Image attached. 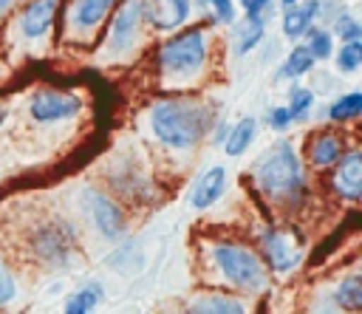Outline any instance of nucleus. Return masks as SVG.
Listing matches in <instances>:
<instances>
[{
    "label": "nucleus",
    "instance_id": "nucleus-6",
    "mask_svg": "<svg viewBox=\"0 0 362 314\" xmlns=\"http://www.w3.org/2000/svg\"><path fill=\"white\" fill-rule=\"evenodd\" d=\"M82 207L88 209V215H90L93 226L99 229V235H105L110 240L122 238V232H124V212L113 204V198H107L105 192H99L93 187H85L82 190Z\"/></svg>",
    "mask_w": 362,
    "mask_h": 314
},
{
    "label": "nucleus",
    "instance_id": "nucleus-3",
    "mask_svg": "<svg viewBox=\"0 0 362 314\" xmlns=\"http://www.w3.org/2000/svg\"><path fill=\"white\" fill-rule=\"evenodd\" d=\"M209 54L206 31L201 28H187L181 34H173L167 42L158 45V68L167 79H192L201 74L204 62Z\"/></svg>",
    "mask_w": 362,
    "mask_h": 314
},
{
    "label": "nucleus",
    "instance_id": "nucleus-29",
    "mask_svg": "<svg viewBox=\"0 0 362 314\" xmlns=\"http://www.w3.org/2000/svg\"><path fill=\"white\" fill-rule=\"evenodd\" d=\"M266 122H269V127L272 130H288V124H291V113H288V107H272L269 113H266Z\"/></svg>",
    "mask_w": 362,
    "mask_h": 314
},
{
    "label": "nucleus",
    "instance_id": "nucleus-18",
    "mask_svg": "<svg viewBox=\"0 0 362 314\" xmlns=\"http://www.w3.org/2000/svg\"><path fill=\"white\" fill-rule=\"evenodd\" d=\"M255 130H257V119H255V116H243L238 124H232L229 133H226V139H223L226 156H243L246 147H249L252 139H255Z\"/></svg>",
    "mask_w": 362,
    "mask_h": 314
},
{
    "label": "nucleus",
    "instance_id": "nucleus-13",
    "mask_svg": "<svg viewBox=\"0 0 362 314\" xmlns=\"http://www.w3.org/2000/svg\"><path fill=\"white\" fill-rule=\"evenodd\" d=\"M59 0H28L17 17V28L25 40H40L51 31Z\"/></svg>",
    "mask_w": 362,
    "mask_h": 314
},
{
    "label": "nucleus",
    "instance_id": "nucleus-17",
    "mask_svg": "<svg viewBox=\"0 0 362 314\" xmlns=\"http://www.w3.org/2000/svg\"><path fill=\"white\" fill-rule=\"evenodd\" d=\"M105 300V289H102V283H85L82 289H76L68 300H65V306H62V311L65 314H88V311H93L99 303Z\"/></svg>",
    "mask_w": 362,
    "mask_h": 314
},
{
    "label": "nucleus",
    "instance_id": "nucleus-4",
    "mask_svg": "<svg viewBox=\"0 0 362 314\" xmlns=\"http://www.w3.org/2000/svg\"><path fill=\"white\" fill-rule=\"evenodd\" d=\"M212 260L229 286H238V289L255 294V291H263L269 283L263 260L243 243H235V240L212 243Z\"/></svg>",
    "mask_w": 362,
    "mask_h": 314
},
{
    "label": "nucleus",
    "instance_id": "nucleus-7",
    "mask_svg": "<svg viewBox=\"0 0 362 314\" xmlns=\"http://www.w3.org/2000/svg\"><path fill=\"white\" fill-rule=\"evenodd\" d=\"M34 255H40L48 266H62L74 252V235L65 223H45L31 238Z\"/></svg>",
    "mask_w": 362,
    "mask_h": 314
},
{
    "label": "nucleus",
    "instance_id": "nucleus-19",
    "mask_svg": "<svg viewBox=\"0 0 362 314\" xmlns=\"http://www.w3.org/2000/svg\"><path fill=\"white\" fill-rule=\"evenodd\" d=\"M189 311H204V314H243L246 306L238 297H229V294H204V297H195V303H189Z\"/></svg>",
    "mask_w": 362,
    "mask_h": 314
},
{
    "label": "nucleus",
    "instance_id": "nucleus-30",
    "mask_svg": "<svg viewBox=\"0 0 362 314\" xmlns=\"http://www.w3.org/2000/svg\"><path fill=\"white\" fill-rule=\"evenodd\" d=\"M206 3L212 6L218 23H226V25L235 23V6H232V0H206Z\"/></svg>",
    "mask_w": 362,
    "mask_h": 314
},
{
    "label": "nucleus",
    "instance_id": "nucleus-1",
    "mask_svg": "<svg viewBox=\"0 0 362 314\" xmlns=\"http://www.w3.org/2000/svg\"><path fill=\"white\" fill-rule=\"evenodd\" d=\"M257 190L272 201L288 209L300 207L305 198V173L291 141H274L252 167Z\"/></svg>",
    "mask_w": 362,
    "mask_h": 314
},
{
    "label": "nucleus",
    "instance_id": "nucleus-33",
    "mask_svg": "<svg viewBox=\"0 0 362 314\" xmlns=\"http://www.w3.org/2000/svg\"><path fill=\"white\" fill-rule=\"evenodd\" d=\"M8 6H11V0H0V14H3V11L8 8Z\"/></svg>",
    "mask_w": 362,
    "mask_h": 314
},
{
    "label": "nucleus",
    "instance_id": "nucleus-25",
    "mask_svg": "<svg viewBox=\"0 0 362 314\" xmlns=\"http://www.w3.org/2000/svg\"><path fill=\"white\" fill-rule=\"evenodd\" d=\"M288 113H291V122H305L311 107H314V93L308 88H291L288 93Z\"/></svg>",
    "mask_w": 362,
    "mask_h": 314
},
{
    "label": "nucleus",
    "instance_id": "nucleus-31",
    "mask_svg": "<svg viewBox=\"0 0 362 314\" xmlns=\"http://www.w3.org/2000/svg\"><path fill=\"white\" fill-rule=\"evenodd\" d=\"M240 6L246 11V17H266L272 0H240Z\"/></svg>",
    "mask_w": 362,
    "mask_h": 314
},
{
    "label": "nucleus",
    "instance_id": "nucleus-11",
    "mask_svg": "<svg viewBox=\"0 0 362 314\" xmlns=\"http://www.w3.org/2000/svg\"><path fill=\"white\" fill-rule=\"evenodd\" d=\"M189 17V0H141V20L156 31H175Z\"/></svg>",
    "mask_w": 362,
    "mask_h": 314
},
{
    "label": "nucleus",
    "instance_id": "nucleus-32",
    "mask_svg": "<svg viewBox=\"0 0 362 314\" xmlns=\"http://www.w3.org/2000/svg\"><path fill=\"white\" fill-rule=\"evenodd\" d=\"M212 124H215V136H212V141H215V144H223V139H226V133H229L226 119H215Z\"/></svg>",
    "mask_w": 362,
    "mask_h": 314
},
{
    "label": "nucleus",
    "instance_id": "nucleus-34",
    "mask_svg": "<svg viewBox=\"0 0 362 314\" xmlns=\"http://www.w3.org/2000/svg\"><path fill=\"white\" fill-rule=\"evenodd\" d=\"M280 3H283V6H286V8H288V6H294V3H297V0H280Z\"/></svg>",
    "mask_w": 362,
    "mask_h": 314
},
{
    "label": "nucleus",
    "instance_id": "nucleus-22",
    "mask_svg": "<svg viewBox=\"0 0 362 314\" xmlns=\"http://www.w3.org/2000/svg\"><path fill=\"white\" fill-rule=\"evenodd\" d=\"M334 297H337V306H339V308H348V311L362 308V277H359V274L342 277Z\"/></svg>",
    "mask_w": 362,
    "mask_h": 314
},
{
    "label": "nucleus",
    "instance_id": "nucleus-28",
    "mask_svg": "<svg viewBox=\"0 0 362 314\" xmlns=\"http://www.w3.org/2000/svg\"><path fill=\"white\" fill-rule=\"evenodd\" d=\"M14 294H17V286H14V277H11V272L3 266V260H0V306H8L11 300H14Z\"/></svg>",
    "mask_w": 362,
    "mask_h": 314
},
{
    "label": "nucleus",
    "instance_id": "nucleus-27",
    "mask_svg": "<svg viewBox=\"0 0 362 314\" xmlns=\"http://www.w3.org/2000/svg\"><path fill=\"white\" fill-rule=\"evenodd\" d=\"M334 34H339L342 42L348 40H362V25L351 11H337L334 14Z\"/></svg>",
    "mask_w": 362,
    "mask_h": 314
},
{
    "label": "nucleus",
    "instance_id": "nucleus-20",
    "mask_svg": "<svg viewBox=\"0 0 362 314\" xmlns=\"http://www.w3.org/2000/svg\"><path fill=\"white\" fill-rule=\"evenodd\" d=\"M311 65H314L311 51H308L305 45H294V48L288 51V57L283 59V65H280L277 76H280V79H297V76L308 74V71H311Z\"/></svg>",
    "mask_w": 362,
    "mask_h": 314
},
{
    "label": "nucleus",
    "instance_id": "nucleus-12",
    "mask_svg": "<svg viewBox=\"0 0 362 314\" xmlns=\"http://www.w3.org/2000/svg\"><path fill=\"white\" fill-rule=\"evenodd\" d=\"M260 252L266 255V263L272 266V272L277 274H286L291 272L297 263H300V252L288 243V238L274 229V226H266L260 229Z\"/></svg>",
    "mask_w": 362,
    "mask_h": 314
},
{
    "label": "nucleus",
    "instance_id": "nucleus-24",
    "mask_svg": "<svg viewBox=\"0 0 362 314\" xmlns=\"http://www.w3.org/2000/svg\"><path fill=\"white\" fill-rule=\"evenodd\" d=\"M303 37H305L303 45L311 51L314 59H328V57H331V51H334V37H331V31H325V28H320V25H311Z\"/></svg>",
    "mask_w": 362,
    "mask_h": 314
},
{
    "label": "nucleus",
    "instance_id": "nucleus-23",
    "mask_svg": "<svg viewBox=\"0 0 362 314\" xmlns=\"http://www.w3.org/2000/svg\"><path fill=\"white\" fill-rule=\"evenodd\" d=\"M263 25H266V17H246V25L238 31V45H235L238 57H243L263 40Z\"/></svg>",
    "mask_w": 362,
    "mask_h": 314
},
{
    "label": "nucleus",
    "instance_id": "nucleus-16",
    "mask_svg": "<svg viewBox=\"0 0 362 314\" xmlns=\"http://www.w3.org/2000/svg\"><path fill=\"white\" fill-rule=\"evenodd\" d=\"M339 153H342V139H339L337 133H320V136H314L311 144H308V161H311L317 170L331 167V164L339 158Z\"/></svg>",
    "mask_w": 362,
    "mask_h": 314
},
{
    "label": "nucleus",
    "instance_id": "nucleus-9",
    "mask_svg": "<svg viewBox=\"0 0 362 314\" xmlns=\"http://www.w3.org/2000/svg\"><path fill=\"white\" fill-rule=\"evenodd\" d=\"M331 167H334V173H331L334 192L342 201H359V195H362V153L356 147L348 153L342 150Z\"/></svg>",
    "mask_w": 362,
    "mask_h": 314
},
{
    "label": "nucleus",
    "instance_id": "nucleus-5",
    "mask_svg": "<svg viewBox=\"0 0 362 314\" xmlns=\"http://www.w3.org/2000/svg\"><path fill=\"white\" fill-rule=\"evenodd\" d=\"M82 110V99L76 93H65V91H37L28 102V113L31 119L42 122V124H54L62 119H74Z\"/></svg>",
    "mask_w": 362,
    "mask_h": 314
},
{
    "label": "nucleus",
    "instance_id": "nucleus-8",
    "mask_svg": "<svg viewBox=\"0 0 362 314\" xmlns=\"http://www.w3.org/2000/svg\"><path fill=\"white\" fill-rule=\"evenodd\" d=\"M139 25H141V0H124L116 8L113 23H110V31H107V51L110 54L130 51L133 42H136Z\"/></svg>",
    "mask_w": 362,
    "mask_h": 314
},
{
    "label": "nucleus",
    "instance_id": "nucleus-2",
    "mask_svg": "<svg viewBox=\"0 0 362 314\" xmlns=\"http://www.w3.org/2000/svg\"><path fill=\"white\" fill-rule=\"evenodd\" d=\"M212 113L198 99H161L150 107V127L156 139L170 150H192L212 124Z\"/></svg>",
    "mask_w": 362,
    "mask_h": 314
},
{
    "label": "nucleus",
    "instance_id": "nucleus-26",
    "mask_svg": "<svg viewBox=\"0 0 362 314\" xmlns=\"http://www.w3.org/2000/svg\"><path fill=\"white\" fill-rule=\"evenodd\" d=\"M362 65V40H348L337 54V71L354 74Z\"/></svg>",
    "mask_w": 362,
    "mask_h": 314
},
{
    "label": "nucleus",
    "instance_id": "nucleus-14",
    "mask_svg": "<svg viewBox=\"0 0 362 314\" xmlns=\"http://www.w3.org/2000/svg\"><path fill=\"white\" fill-rule=\"evenodd\" d=\"M226 181H229V173H226V167H221V164H215V167H209V170H204L201 175H198V181L192 184V192H189V204L195 207V209H209L223 192H226Z\"/></svg>",
    "mask_w": 362,
    "mask_h": 314
},
{
    "label": "nucleus",
    "instance_id": "nucleus-21",
    "mask_svg": "<svg viewBox=\"0 0 362 314\" xmlns=\"http://www.w3.org/2000/svg\"><path fill=\"white\" fill-rule=\"evenodd\" d=\"M359 110H362V93H359V91H351V93H342V96H337V99L331 102L328 119L337 122V124H342V122L356 119Z\"/></svg>",
    "mask_w": 362,
    "mask_h": 314
},
{
    "label": "nucleus",
    "instance_id": "nucleus-15",
    "mask_svg": "<svg viewBox=\"0 0 362 314\" xmlns=\"http://www.w3.org/2000/svg\"><path fill=\"white\" fill-rule=\"evenodd\" d=\"M317 8H320V0H305V3L297 0L294 6H288V8H286V17H283V34H286L288 40L303 37V34L314 25V17L320 14Z\"/></svg>",
    "mask_w": 362,
    "mask_h": 314
},
{
    "label": "nucleus",
    "instance_id": "nucleus-10",
    "mask_svg": "<svg viewBox=\"0 0 362 314\" xmlns=\"http://www.w3.org/2000/svg\"><path fill=\"white\" fill-rule=\"evenodd\" d=\"M113 6H116V0H74L65 28H71L74 37L85 40L105 23V17L113 11Z\"/></svg>",
    "mask_w": 362,
    "mask_h": 314
}]
</instances>
